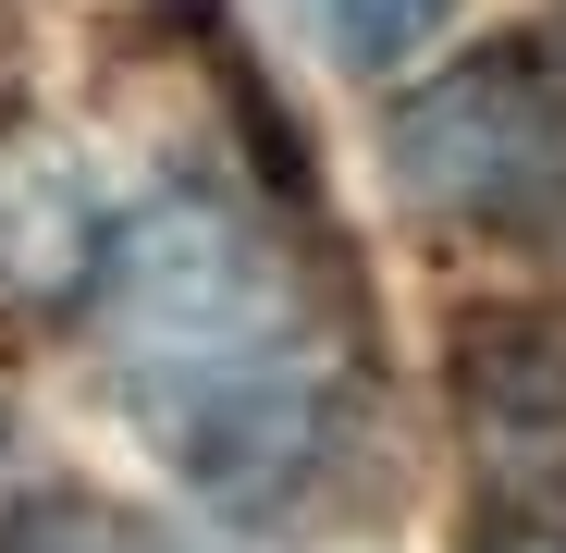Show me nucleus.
I'll list each match as a JSON object with an SVG mask.
<instances>
[{
    "mask_svg": "<svg viewBox=\"0 0 566 553\" xmlns=\"http://www.w3.org/2000/svg\"><path fill=\"white\" fill-rule=\"evenodd\" d=\"M0 553H160V541L112 504H25V517H0Z\"/></svg>",
    "mask_w": 566,
    "mask_h": 553,
    "instance_id": "5",
    "label": "nucleus"
},
{
    "mask_svg": "<svg viewBox=\"0 0 566 553\" xmlns=\"http://www.w3.org/2000/svg\"><path fill=\"white\" fill-rule=\"evenodd\" d=\"M443 13H455V0H296V25H308L333 62H357V74L395 62V50H419Z\"/></svg>",
    "mask_w": 566,
    "mask_h": 553,
    "instance_id": "4",
    "label": "nucleus"
},
{
    "mask_svg": "<svg viewBox=\"0 0 566 553\" xmlns=\"http://www.w3.org/2000/svg\"><path fill=\"white\" fill-rule=\"evenodd\" d=\"M99 357L210 504H296L345 443V320L321 258L210 184H172L112 234Z\"/></svg>",
    "mask_w": 566,
    "mask_h": 553,
    "instance_id": "1",
    "label": "nucleus"
},
{
    "mask_svg": "<svg viewBox=\"0 0 566 553\" xmlns=\"http://www.w3.org/2000/svg\"><path fill=\"white\" fill-rule=\"evenodd\" d=\"M455 418L517 504H566V308H493L455 344Z\"/></svg>",
    "mask_w": 566,
    "mask_h": 553,
    "instance_id": "3",
    "label": "nucleus"
},
{
    "mask_svg": "<svg viewBox=\"0 0 566 553\" xmlns=\"http://www.w3.org/2000/svg\"><path fill=\"white\" fill-rule=\"evenodd\" d=\"M481 553H566V504H517V517H505Z\"/></svg>",
    "mask_w": 566,
    "mask_h": 553,
    "instance_id": "6",
    "label": "nucleus"
},
{
    "mask_svg": "<svg viewBox=\"0 0 566 553\" xmlns=\"http://www.w3.org/2000/svg\"><path fill=\"white\" fill-rule=\"evenodd\" d=\"M395 184L407 210L468 234H554L566 222V74L542 50L455 62L395 111Z\"/></svg>",
    "mask_w": 566,
    "mask_h": 553,
    "instance_id": "2",
    "label": "nucleus"
}]
</instances>
